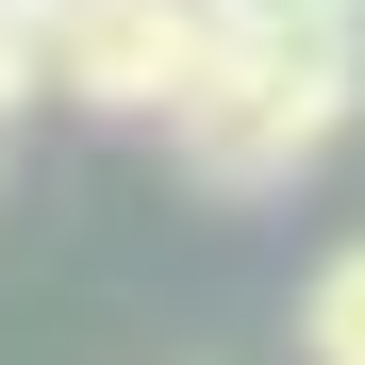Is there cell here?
<instances>
[{
  "label": "cell",
  "mask_w": 365,
  "mask_h": 365,
  "mask_svg": "<svg viewBox=\"0 0 365 365\" xmlns=\"http://www.w3.org/2000/svg\"><path fill=\"white\" fill-rule=\"evenodd\" d=\"M365 116V34L349 17H299V34H232L200 50V83H182L150 133L182 150V182H216V200H282L299 166H332V133Z\"/></svg>",
  "instance_id": "6da1fadb"
},
{
  "label": "cell",
  "mask_w": 365,
  "mask_h": 365,
  "mask_svg": "<svg viewBox=\"0 0 365 365\" xmlns=\"http://www.w3.org/2000/svg\"><path fill=\"white\" fill-rule=\"evenodd\" d=\"M299 365H365V232L299 282Z\"/></svg>",
  "instance_id": "3957f363"
},
{
  "label": "cell",
  "mask_w": 365,
  "mask_h": 365,
  "mask_svg": "<svg viewBox=\"0 0 365 365\" xmlns=\"http://www.w3.org/2000/svg\"><path fill=\"white\" fill-rule=\"evenodd\" d=\"M34 34H50V0H0V50H34Z\"/></svg>",
  "instance_id": "5b68a950"
},
{
  "label": "cell",
  "mask_w": 365,
  "mask_h": 365,
  "mask_svg": "<svg viewBox=\"0 0 365 365\" xmlns=\"http://www.w3.org/2000/svg\"><path fill=\"white\" fill-rule=\"evenodd\" d=\"M216 50V0H50L34 34V83L83 100V116H166Z\"/></svg>",
  "instance_id": "7a4b0ae2"
},
{
  "label": "cell",
  "mask_w": 365,
  "mask_h": 365,
  "mask_svg": "<svg viewBox=\"0 0 365 365\" xmlns=\"http://www.w3.org/2000/svg\"><path fill=\"white\" fill-rule=\"evenodd\" d=\"M232 34H299V17H365V0H216Z\"/></svg>",
  "instance_id": "277c9868"
}]
</instances>
